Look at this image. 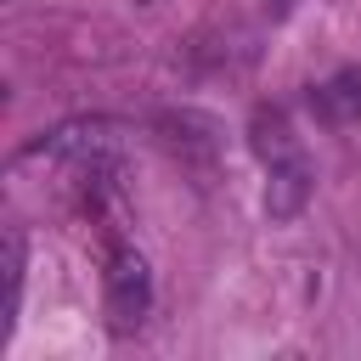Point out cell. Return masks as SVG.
Wrapping results in <instances>:
<instances>
[{
    "instance_id": "obj_7",
    "label": "cell",
    "mask_w": 361,
    "mask_h": 361,
    "mask_svg": "<svg viewBox=\"0 0 361 361\" xmlns=\"http://www.w3.org/2000/svg\"><path fill=\"white\" fill-rule=\"evenodd\" d=\"M293 6H299V0H259V11H265V17H288Z\"/></svg>"
},
{
    "instance_id": "obj_1",
    "label": "cell",
    "mask_w": 361,
    "mask_h": 361,
    "mask_svg": "<svg viewBox=\"0 0 361 361\" xmlns=\"http://www.w3.org/2000/svg\"><path fill=\"white\" fill-rule=\"evenodd\" d=\"M102 288H107V327L113 333H135L152 310V271L135 248H113L107 254V271H102Z\"/></svg>"
},
{
    "instance_id": "obj_6",
    "label": "cell",
    "mask_w": 361,
    "mask_h": 361,
    "mask_svg": "<svg viewBox=\"0 0 361 361\" xmlns=\"http://www.w3.org/2000/svg\"><path fill=\"white\" fill-rule=\"evenodd\" d=\"M316 113H322L327 124H350V118H361V73H355V68L333 73V79L316 90Z\"/></svg>"
},
{
    "instance_id": "obj_5",
    "label": "cell",
    "mask_w": 361,
    "mask_h": 361,
    "mask_svg": "<svg viewBox=\"0 0 361 361\" xmlns=\"http://www.w3.org/2000/svg\"><path fill=\"white\" fill-rule=\"evenodd\" d=\"M158 130H164V141H169L175 152H192V158H203V164H209L214 147H220V141H214V124L197 118V113H164Z\"/></svg>"
},
{
    "instance_id": "obj_4",
    "label": "cell",
    "mask_w": 361,
    "mask_h": 361,
    "mask_svg": "<svg viewBox=\"0 0 361 361\" xmlns=\"http://www.w3.org/2000/svg\"><path fill=\"white\" fill-rule=\"evenodd\" d=\"M248 141H254V152H259V164H265V169H271V164L299 158V135H293V124H288V113H282V107H259V113H254V124H248Z\"/></svg>"
},
{
    "instance_id": "obj_3",
    "label": "cell",
    "mask_w": 361,
    "mask_h": 361,
    "mask_svg": "<svg viewBox=\"0 0 361 361\" xmlns=\"http://www.w3.org/2000/svg\"><path fill=\"white\" fill-rule=\"evenodd\" d=\"M23 226H6L0 231V282H6V299H0V344H11V327H17V305H23Z\"/></svg>"
},
{
    "instance_id": "obj_2",
    "label": "cell",
    "mask_w": 361,
    "mask_h": 361,
    "mask_svg": "<svg viewBox=\"0 0 361 361\" xmlns=\"http://www.w3.org/2000/svg\"><path fill=\"white\" fill-rule=\"evenodd\" d=\"M305 197H310V164H305V152L288 158V164H271V180H265V214H271V220H293V214L305 209Z\"/></svg>"
}]
</instances>
